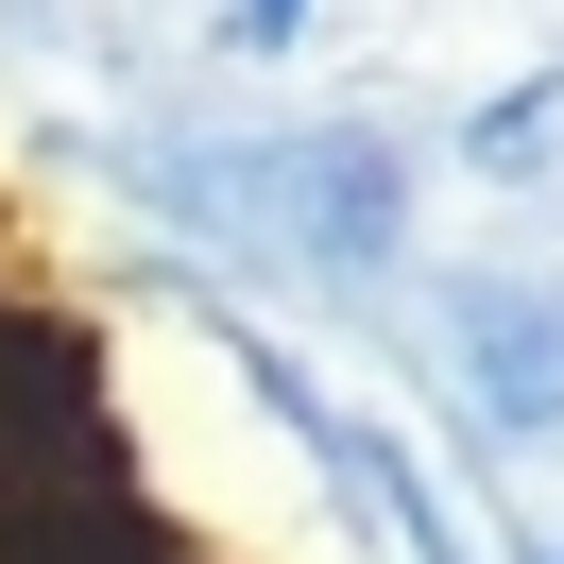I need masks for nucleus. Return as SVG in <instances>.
I'll return each mask as SVG.
<instances>
[{
    "mask_svg": "<svg viewBox=\"0 0 564 564\" xmlns=\"http://www.w3.org/2000/svg\"><path fill=\"white\" fill-rule=\"evenodd\" d=\"M462 343H479V411L496 427H564V308H547V291H513V308L479 291Z\"/></svg>",
    "mask_w": 564,
    "mask_h": 564,
    "instance_id": "obj_1",
    "label": "nucleus"
},
{
    "mask_svg": "<svg viewBox=\"0 0 564 564\" xmlns=\"http://www.w3.org/2000/svg\"><path fill=\"white\" fill-rule=\"evenodd\" d=\"M223 35H240V52H291V35H308V0H223Z\"/></svg>",
    "mask_w": 564,
    "mask_h": 564,
    "instance_id": "obj_2",
    "label": "nucleus"
},
{
    "mask_svg": "<svg viewBox=\"0 0 564 564\" xmlns=\"http://www.w3.org/2000/svg\"><path fill=\"white\" fill-rule=\"evenodd\" d=\"M547 564H564V530H547Z\"/></svg>",
    "mask_w": 564,
    "mask_h": 564,
    "instance_id": "obj_3",
    "label": "nucleus"
}]
</instances>
